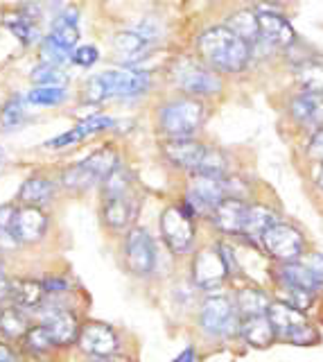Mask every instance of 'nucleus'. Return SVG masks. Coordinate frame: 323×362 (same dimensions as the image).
Listing matches in <instances>:
<instances>
[{"mask_svg": "<svg viewBox=\"0 0 323 362\" xmlns=\"http://www.w3.org/2000/svg\"><path fill=\"white\" fill-rule=\"evenodd\" d=\"M104 199H114V197H127L129 195V186H131V175L127 168H122L120 163L116 170L111 173L104 181Z\"/></svg>", "mask_w": 323, "mask_h": 362, "instance_id": "473e14b6", "label": "nucleus"}, {"mask_svg": "<svg viewBox=\"0 0 323 362\" xmlns=\"http://www.w3.org/2000/svg\"><path fill=\"white\" fill-rule=\"evenodd\" d=\"M0 362H16V354L7 344H0Z\"/></svg>", "mask_w": 323, "mask_h": 362, "instance_id": "8fccbe9b", "label": "nucleus"}, {"mask_svg": "<svg viewBox=\"0 0 323 362\" xmlns=\"http://www.w3.org/2000/svg\"><path fill=\"white\" fill-rule=\"evenodd\" d=\"M307 269H312L315 272L317 276H321L323 279V254H310L305 260H300Z\"/></svg>", "mask_w": 323, "mask_h": 362, "instance_id": "de8ad7c7", "label": "nucleus"}, {"mask_svg": "<svg viewBox=\"0 0 323 362\" xmlns=\"http://www.w3.org/2000/svg\"><path fill=\"white\" fill-rule=\"evenodd\" d=\"M199 324L215 337H228L240 331V315L236 310V303L226 297H208L199 310Z\"/></svg>", "mask_w": 323, "mask_h": 362, "instance_id": "20e7f679", "label": "nucleus"}, {"mask_svg": "<svg viewBox=\"0 0 323 362\" xmlns=\"http://www.w3.org/2000/svg\"><path fill=\"white\" fill-rule=\"evenodd\" d=\"M77 344L82 346L84 354L93 356V358H109L116 356V351L120 346V339L116 331L109 324L102 322H88L80 328V337H77Z\"/></svg>", "mask_w": 323, "mask_h": 362, "instance_id": "1a4fd4ad", "label": "nucleus"}, {"mask_svg": "<svg viewBox=\"0 0 323 362\" xmlns=\"http://www.w3.org/2000/svg\"><path fill=\"white\" fill-rule=\"evenodd\" d=\"M307 156L312 161L323 163V127H317L307 143Z\"/></svg>", "mask_w": 323, "mask_h": 362, "instance_id": "49530a36", "label": "nucleus"}, {"mask_svg": "<svg viewBox=\"0 0 323 362\" xmlns=\"http://www.w3.org/2000/svg\"><path fill=\"white\" fill-rule=\"evenodd\" d=\"M226 276H228V269L224 265V258H221V254H219V247L202 249V252L195 256L193 281H195L197 288H202V290L217 288L224 283Z\"/></svg>", "mask_w": 323, "mask_h": 362, "instance_id": "f8f14e48", "label": "nucleus"}, {"mask_svg": "<svg viewBox=\"0 0 323 362\" xmlns=\"http://www.w3.org/2000/svg\"><path fill=\"white\" fill-rule=\"evenodd\" d=\"M66 88L61 86H37L28 93L30 105H39V107H57L61 102H66Z\"/></svg>", "mask_w": 323, "mask_h": 362, "instance_id": "c9c22d12", "label": "nucleus"}, {"mask_svg": "<svg viewBox=\"0 0 323 362\" xmlns=\"http://www.w3.org/2000/svg\"><path fill=\"white\" fill-rule=\"evenodd\" d=\"M9 231L16 238L18 245H32L39 243L48 231V215L43 213L39 206H20L14 209L12 224Z\"/></svg>", "mask_w": 323, "mask_h": 362, "instance_id": "9b49d317", "label": "nucleus"}, {"mask_svg": "<svg viewBox=\"0 0 323 362\" xmlns=\"http://www.w3.org/2000/svg\"><path fill=\"white\" fill-rule=\"evenodd\" d=\"M267 317H269V322L274 326L276 335L285 337L292 328L305 324V317L300 310L292 308V305H287L283 301H272L269 303V310H267Z\"/></svg>", "mask_w": 323, "mask_h": 362, "instance_id": "b1692460", "label": "nucleus"}, {"mask_svg": "<svg viewBox=\"0 0 323 362\" xmlns=\"http://www.w3.org/2000/svg\"><path fill=\"white\" fill-rule=\"evenodd\" d=\"M28 118V111H25V100L23 98H9L3 107V113H0V124H3L5 129H16L20 124L25 122Z\"/></svg>", "mask_w": 323, "mask_h": 362, "instance_id": "f704fd0d", "label": "nucleus"}, {"mask_svg": "<svg viewBox=\"0 0 323 362\" xmlns=\"http://www.w3.org/2000/svg\"><path fill=\"white\" fill-rule=\"evenodd\" d=\"M289 113L303 127H323V93L303 90V93L294 95L289 100Z\"/></svg>", "mask_w": 323, "mask_h": 362, "instance_id": "dca6fc26", "label": "nucleus"}, {"mask_svg": "<svg viewBox=\"0 0 323 362\" xmlns=\"http://www.w3.org/2000/svg\"><path fill=\"white\" fill-rule=\"evenodd\" d=\"M193 360H195V351H193V349H185L183 354H181L179 358H176L174 362H193Z\"/></svg>", "mask_w": 323, "mask_h": 362, "instance_id": "603ef678", "label": "nucleus"}, {"mask_svg": "<svg viewBox=\"0 0 323 362\" xmlns=\"http://www.w3.org/2000/svg\"><path fill=\"white\" fill-rule=\"evenodd\" d=\"M43 326L50 333L54 346H68L80 337V322L71 310L48 308L43 313Z\"/></svg>", "mask_w": 323, "mask_h": 362, "instance_id": "ddd939ff", "label": "nucleus"}, {"mask_svg": "<svg viewBox=\"0 0 323 362\" xmlns=\"http://www.w3.org/2000/svg\"><path fill=\"white\" fill-rule=\"evenodd\" d=\"M71 52H66L61 50L57 43H52L50 39H46L41 43V62H46V64H52V66H63V64H68L71 62Z\"/></svg>", "mask_w": 323, "mask_h": 362, "instance_id": "a19ab883", "label": "nucleus"}, {"mask_svg": "<svg viewBox=\"0 0 323 362\" xmlns=\"http://www.w3.org/2000/svg\"><path fill=\"white\" fill-rule=\"evenodd\" d=\"M136 204L133 199L127 197H114V199H104V222L111 229H127V226L136 218Z\"/></svg>", "mask_w": 323, "mask_h": 362, "instance_id": "5701e85b", "label": "nucleus"}, {"mask_svg": "<svg viewBox=\"0 0 323 362\" xmlns=\"http://www.w3.org/2000/svg\"><path fill=\"white\" fill-rule=\"evenodd\" d=\"M32 79L39 84V86H61L66 84V73L61 71L59 66H52V64H46V62H41L35 71H32Z\"/></svg>", "mask_w": 323, "mask_h": 362, "instance_id": "e433bc0d", "label": "nucleus"}, {"mask_svg": "<svg viewBox=\"0 0 323 362\" xmlns=\"http://www.w3.org/2000/svg\"><path fill=\"white\" fill-rule=\"evenodd\" d=\"M315 179H317V186L323 190V163L319 165V170H317V177H315Z\"/></svg>", "mask_w": 323, "mask_h": 362, "instance_id": "5fc2aeb1", "label": "nucleus"}, {"mask_svg": "<svg viewBox=\"0 0 323 362\" xmlns=\"http://www.w3.org/2000/svg\"><path fill=\"white\" fill-rule=\"evenodd\" d=\"M294 77H296V84L303 90L323 93V59H317V57L300 59L294 66Z\"/></svg>", "mask_w": 323, "mask_h": 362, "instance_id": "393cba45", "label": "nucleus"}, {"mask_svg": "<svg viewBox=\"0 0 323 362\" xmlns=\"http://www.w3.org/2000/svg\"><path fill=\"white\" fill-rule=\"evenodd\" d=\"M125 260L133 274L145 276L156 265V245L145 229H131L125 240Z\"/></svg>", "mask_w": 323, "mask_h": 362, "instance_id": "6e6552de", "label": "nucleus"}, {"mask_svg": "<svg viewBox=\"0 0 323 362\" xmlns=\"http://www.w3.org/2000/svg\"><path fill=\"white\" fill-rule=\"evenodd\" d=\"M0 165H3V147H0Z\"/></svg>", "mask_w": 323, "mask_h": 362, "instance_id": "6e6d98bb", "label": "nucleus"}, {"mask_svg": "<svg viewBox=\"0 0 323 362\" xmlns=\"http://www.w3.org/2000/svg\"><path fill=\"white\" fill-rule=\"evenodd\" d=\"M247 211H249V206L240 197H224L213 211V222L221 233L242 235Z\"/></svg>", "mask_w": 323, "mask_h": 362, "instance_id": "4468645a", "label": "nucleus"}, {"mask_svg": "<svg viewBox=\"0 0 323 362\" xmlns=\"http://www.w3.org/2000/svg\"><path fill=\"white\" fill-rule=\"evenodd\" d=\"M240 335L244 337V342L255 346V349H264L274 342L276 331L267 315H255V317H244L240 320Z\"/></svg>", "mask_w": 323, "mask_h": 362, "instance_id": "412c9836", "label": "nucleus"}, {"mask_svg": "<svg viewBox=\"0 0 323 362\" xmlns=\"http://www.w3.org/2000/svg\"><path fill=\"white\" fill-rule=\"evenodd\" d=\"M283 303L292 305L296 310H307L312 305V292H305V290H298V288H285L283 290Z\"/></svg>", "mask_w": 323, "mask_h": 362, "instance_id": "79ce46f5", "label": "nucleus"}, {"mask_svg": "<svg viewBox=\"0 0 323 362\" xmlns=\"http://www.w3.org/2000/svg\"><path fill=\"white\" fill-rule=\"evenodd\" d=\"M61 181H63V186L68 188V190H88L91 186L97 184V181L82 168V163H77V165H73V168L66 170L63 177H61Z\"/></svg>", "mask_w": 323, "mask_h": 362, "instance_id": "4c0bfd02", "label": "nucleus"}, {"mask_svg": "<svg viewBox=\"0 0 323 362\" xmlns=\"http://www.w3.org/2000/svg\"><path fill=\"white\" fill-rule=\"evenodd\" d=\"M226 168L228 161L226 156L221 154L219 150H213V147H206L202 163H199L197 173L195 175H206V177H217V179H224L226 177Z\"/></svg>", "mask_w": 323, "mask_h": 362, "instance_id": "72a5a7b5", "label": "nucleus"}, {"mask_svg": "<svg viewBox=\"0 0 323 362\" xmlns=\"http://www.w3.org/2000/svg\"><path fill=\"white\" fill-rule=\"evenodd\" d=\"M9 299L20 310H37L43 305V299H46V288H43L41 281L32 279L9 283Z\"/></svg>", "mask_w": 323, "mask_h": 362, "instance_id": "a211bd4d", "label": "nucleus"}, {"mask_svg": "<svg viewBox=\"0 0 323 362\" xmlns=\"http://www.w3.org/2000/svg\"><path fill=\"white\" fill-rule=\"evenodd\" d=\"M224 197H226L224 179L193 175L190 184H188L183 209L190 215H213L215 206Z\"/></svg>", "mask_w": 323, "mask_h": 362, "instance_id": "39448f33", "label": "nucleus"}, {"mask_svg": "<svg viewBox=\"0 0 323 362\" xmlns=\"http://www.w3.org/2000/svg\"><path fill=\"white\" fill-rule=\"evenodd\" d=\"M97 59H99V52L95 45H80V48H75V52L71 57V62L82 68H91Z\"/></svg>", "mask_w": 323, "mask_h": 362, "instance_id": "37998d69", "label": "nucleus"}, {"mask_svg": "<svg viewBox=\"0 0 323 362\" xmlns=\"http://www.w3.org/2000/svg\"><path fill=\"white\" fill-rule=\"evenodd\" d=\"M285 337H287L292 344H312L319 335H317V331H315V328H312V326L300 324V326L292 328V331H289Z\"/></svg>", "mask_w": 323, "mask_h": 362, "instance_id": "c03bdc74", "label": "nucleus"}, {"mask_svg": "<svg viewBox=\"0 0 323 362\" xmlns=\"http://www.w3.org/2000/svg\"><path fill=\"white\" fill-rule=\"evenodd\" d=\"M258 30L260 39H264V43L269 45H276V48H289L296 43L294 28L276 11H258Z\"/></svg>", "mask_w": 323, "mask_h": 362, "instance_id": "2eb2a0df", "label": "nucleus"}, {"mask_svg": "<svg viewBox=\"0 0 323 362\" xmlns=\"http://www.w3.org/2000/svg\"><path fill=\"white\" fill-rule=\"evenodd\" d=\"M43 288H46V292H59V290H66L68 286H66L61 279H48L43 283Z\"/></svg>", "mask_w": 323, "mask_h": 362, "instance_id": "09e8293b", "label": "nucleus"}, {"mask_svg": "<svg viewBox=\"0 0 323 362\" xmlns=\"http://www.w3.org/2000/svg\"><path fill=\"white\" fill-rule=\"evenodd\" d=\"M116 165H118V154L111 150V147H102V150L93 152L91 156L82 161V168L97 181V184H99V181H104L111 173H114Z\"/></svg>", "mask_w": 323, "mask_h": 362, "instance_id": "c756f323", "label": "nucleus"}, {"mask_svg": "<svg viewBox=\"0 0 323 362\" xmlns=\"http://www.w3.org/2000/svg\"><path fill=\"white\" fill-rule=\"evenodd\" d=\"M48 39L52 43H57L61 50L66 52H75L77 41H80V30H77V11L75 9H66L63 14L54 21L52 32L48 34Z\"/></svg>", "mask_w": 323, "mask_h": 362, "instance_id": "4be33fe9", "label": "nucleus"}, {"mask_svg": "<svg viewBox=\"0 0 323 362\" xmlns=\"http://www.w3.org/2000/svg\"><path fill=\"white\" fill-rule=\"evenodd\" d=\"M206 109L195 98H181L174 100L170 105H165L159 111V124L161 132L168 136L170 141H183L193 139L204 124Z\"/></svg>", "mask_w": 323, "mask_h": 362, "instance_id": "f03ea898", "label": "nucleus"}, {"mask_svg": "<svg viewBox=\"0 0 323 362\" xmlns=\"http://www.w3.org/2000/svg\"><path fill=\"white\" fill-rule=\"evenodd\" d=\"M84 95H86L88 102H102V100H106V90H104V84H102V79H99V75L88 79Z\"/></svg>", "mask_w": 323, "mask_h": 362, "instance_id": "a18cd8bd", "label": "nucleus"}, {"mask_svg": "<svg viewBox=\"0 0 323 362\" xmlns=\"http://www.w3.org/2000/svg\"><path fill=\"white\" fill-rule=\"evenodd\" d=\"M0 265H3V256H0Z\"/></svg>", "mask_w": 323, "mask_h": 362, "instance_id": "4d7b16f0", "label": "nucleus"}, {"mask_svg": "<svg viewBox=\"0 0 323 362\" xmlns=\"http://www.w3.org/2000/svg\"><path fill=\"white\" fill-rule=\"evenodd\" d=\"M97 362H131L129 358H122V356H109V358H99Z\"/></svg>", "mask_w": 323, "mask_h": 362, "instance_id": "864d4df0", "label": "nucleus"}, {"mask_svg": "<svg viewBox=\"0 0 323 362\" xmlns=\"http://www.w3.org/2000/svg\"><path fill=\"white\" fill-rule=\"evenodd\" d=\"M150 43L147 39H142L140 34L136 32H120L116 34V39H114V48L120 57H125V62H138V57H142L145 52H147L150 48Z\"/></svg>", "mask_w": 323, "mask_h": 362, "instance_id": "7c9ffc66", "label": "nucleus"}, {"mask_svg": "<svg viewBox=\"0 0 323 362\" xmlns=\"http://www.w3.org/2000/svg\"><path fill=\"white\" fill-rule=\"evenodd\" d=\"M260 245L264 247V252L274 256L276 260L281 263H294L300 256H303V247L305 240L300 235L298 229L283 222H276L274 226H269L262 238H260Z\"/></svg>", "mask_w": 323, "mask_h": 362, "instance_id": "0eeeda50", "label": "nucleus"}, {"mask_svg": "<svg viewBox=\"0 0 323 362\" xmlns=\"http://www.w3.org/2000/svg\"><path fill=\"white\" fill-rule=\"evenodd\" d=\"M278 276L283 281V288H298V290H305V292H312L315 294L317 290L323 288V279L317 276L315 272L307 269L303 263H285L278 272Z\"/></svg>", "mask_w": 323, "mask_h": 362, "instance_id": "6ab92c4d", "label": "nucleus"}, {"mask_svg": "<svg viewBox=\"0 0 323 362\" xmlns=\"http://www.w3.org/2000/svg\"><path fill=\"white\" fill-rule=\"evenodd\" d=\"M161 233L174 254H190L195 247V222L183 206H170L161 215Z\"/></svg>", "mask_w": 323, "mask_h": 362, "instance_id": "7ed1b4c3", "label": "nucleus"}, {"mask_svg": "<svg viewBox=\"0 0 323 362\" xmlns=\"http://www.w3.org/2000/svg\"><path fill=\"white\" fill-rule=\"evenodd\" d=\"M163 152H165V156H168L176 168H183V170H188V173L195 175L199 163H202V158H204L206 145L197 143L193 139L168 141V143L163 145Z\"/></svg>", "mask_w": 323, "mask_h": 362, "instance_id": "f3484780", "label": "nucleus"}, {"mask_svg": "<svg viewBox=\"0 0 323 362\" xmlns=\"http://www.w3.org/2000/svg\"><path fill=\"white\" fill-rule=\"evenodd\" d=\"M54 195V186L52 181L46 179V177H32L28 179L23 186L18 190V202L23 204V206H43V204H48Z\"/></svg>", "mask_w": 323, "mask_h": 362, "instance_id": "a878e982", "label": "nucleus"}, {"mask_svg": "<svg viewBox=\"0 0 323 362\" xmlns=\"http://www.w3.org/2000/svg\"><path fill=\"white\" fill-rule=\"evenodd\" d=\"M109 127H114V120H111L109 116H88L86 120H82L77 127H73L71 132H66L61 136H57V139H52L46 143V147H66V145H73V143H80L84 141L86 136H91V134H97V132H104Z\"/></svg>", "mask_w": 323, "mask_h": 362, "instance_id": "aec40b11", "label": "nucleus"}, {"mask_svg": "<svg viewBox=\"0 0 323 362\" xmlns=\"http://www.w3.org/2000/svg\"><path fill=\"white\" fill-rule=\"evenodd\" d=\"M106 90V98H138L150 88V75L131 68L120 71H106L99 75Z\"/></svg>", "mask_w": 323, "mask_h": 362, "instance_id": "9d476101", "label": "nucleus"}, {"mask_svg": "<svg viewBox=\"0 0 323 362\" xmlns=\"http://www.w3.org/2000/svg\"><path fill=\"white\" fill-rule=\"evenodd\" d=\"M7 28L12 30L14 37L23 43V45H35L39 43V28L32 23L30 18H18V21H9L7 23Z\"/></svg>", "mask_w": 323, "mask_h": 362, "instance_id": "58836bf2", "label": "nucleus"}, {"mask_svg": "<svg viewBox=\"0 0 323 362\" xmlns=\"http://www.w3.org/2000/svg\"><path fill=\"white\" fill-rule=\"evenodd\" d=\"M236 37H240L242 41L251 43H258L260 41V30H258V14L251 9H240L236 11L233 16L226 18V25Z\"/></svg>", "mask_w": 323, "mask_h": 362, "instance_id": "bb28decb", "label": "nucleus"}, {"mask_svg": "<svg viewBox=\"0 0 323 362\" xmlns=\"http://www.w3.org/2000/svg\"><path fill=\"white\" fill-rule=\"evenodd\" d=\"M276 222H278V215L272 209L262 206V204H255V206H249V211H247V220H244L242 235H247V238H251V240L260 243L262 233L269 229V226H274Z\"/></svg>", "mask_w": 323, "mask_h": 362, "instance_id": "cd10ccee", "label": "nucleus"}, {"mask_svg": "<svg viewBox=\"0 0 323 362\" xmlns=\"http://www.w3.org/2000/svg\"><path fill=\"white\" fill-rule=\"evenodd\" d=\"M172 77H174V82L179 84V88L185 90L188 95L206 98V95H215L221 90V79L217 77V73L202 64H195L190 59L176 62L172 68Z\"/></svg>", "mask_w": 323, "mask_h": 362, "instance_id": "423d86ee", "label": "nucleus"}, {"mask_svg": "<svg viewBox=\"0 0 323 362\" xmlns=\"http://www.w3.org/2000/svg\"><path fill=\"white\" fill-rule=\"evenodd\" d=\"M7 297H9V281L3 272H0V301H5Z\"/></svg>", "mask_w": 323, "mask_h": 362, "instance_id": "3c124183", "label": "nucleus"}, {"mask_svg": "<svg viewBox=\"0 0 323 362\" xmlns=\"http://www.w3.org/2000/svg\"><path fill=\"white\" fill-rule=\"evenodd\" d=\"M197 52L206 66L219 73H240L251 59V45L228 28H210L197 39Z\"/></svg>", "mask_w": 323, "mask_h": 362, "instance_id": "f257e3e1", "label": "nucleus"}, {"mask_svg": "<svg viewBox=\"0 0 323 362\" xmlns=\"http://www.w3.org/2000/svg\"><path fill=\"white\" fill-rule=\"evenodd\" d=\"M269 297L264 292L255 288H242L236 297V310L240 315V320L244 317H255V315H267L269 310Z\"/></svg>", "mask_w": 323, "mask_h": 362, "instance_id": "c85d7f7f", "label": "nucleus"}, {"mask_svg": "<svg viewBox=\"0 0 323 362\" xmlns=\"http://www.w3.org/2000/svg\"><path fill=\"white\" fill-rule=\"evenodd\" d=\"M30 331L28 328V317L25 313L12 305V308L0 310V333L7 337H23Z\"/></svg>", "mask_w": 323, "mask_h": 362, "instance_id": "2f4dec72", "label": "nucleus"}, {"mask_svg": "<svg viewBox=\"0 0 323 362\" xmlns=\"http://www.w3.org/2000/svg\"><path fill=\"white\" fill-rule=\"evenodd\" d=\"M25 337V344L28 349L32 351V354H46V351H50L54 346L50 333L46 331V326H37V328H30V331L23 335Z\"/></svg>", "mask_w": 323, "mask_h": 362, "instance_id": "ea45409f", "label": "nucleus"}]
</instances>
